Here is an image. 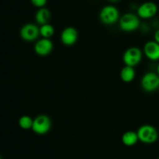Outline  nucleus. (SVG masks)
Returning <instances> with one entry per match:
<instances>
[{
  "instance_id": "nucleus-3",
  "label": "nucleus",
  "mask_w": 159,
  "mask_h": 159,
  "mask_svg": "<svg viewBox=\"0 0 159 159\" xmlns=\"http://www.w3.org/2000/svg\"><path fill=\"white\" fill-rule=\"evenodd\" d=\"M99 20L103 24L114 25L120 20V12L117 8L112 5L103 6L99 12Z\"/></svg>"
},
{
  "instance_id": "nucleus-8",
  "label": "nucleus",
  "mask_w": 159,
  "mask_h": 159,
  "mask_svg": "<svg viewBox=\"0 0 159 159\" xmlns=\"http://www.w3.org/2000/svg\"><path fill=\"white\" fill-rule=\"evenodd\" d=\"M54 49V43L51 39L41 38L37 40L34 47V52L40 57L48 56L52 52Z\"/></svg>"
},
{
  "instance_id": "nucleus-7",
  "label": "nucleus",
  "mask_w": 159,
  "mask_h": 159,
  "mask_svg": "<svg viewBox=\"0 0 159 159\" xmlns=\"http://www.w3.org/2000/svg\"><path fill=\"white\" fill-rule=\"evenodd\" d=\"M20 37L25 41H34L37 40L40 36V27L35 23H26L20 29Z\"/></svg>"
},
{
  "instance_id": "nucleus-19",
  "label": "nucleus",
  "mask_w": 159,
  "mask_h": 159,
  "mask_svg": "<svg viewBox=\"0 0 159 159\" xmlns=\"http://www.w3.org/2000/svg\"><path fill=\"white\" fill-rule=\"evenodd\" d=\"M156 73L159 75V64L158 65V66H157V72Z\"/></svg>"
},
{
  "instance_id": "nucleus-18",
  "label": "nucleus",
  "mask_w": 159,
  "mask_h": 159,
  "mask_svg": "<svg viewBox=\"0 0 159 159\" xmlns=\"http://www.w3.org/2000/svg\"><path fill=\"white\" fill-rule=\"evenodd\" d=\"M154 40L159 43V29L157 30L154 34Z\"/></svg>"
},
{
  "instance_id": "nucleus-6",
  "label": "nucleus",
  "mask_w": 159,
  "mask_h": 159,
  "mask_svg": "<svg viewBox=\"0 0 159 159\" xmlns=\"http://www.w3.org/2000/svg\"><path fill=\"white\" fill-rule=\"evenodd\" d=\"M141 88L147 93H152L159 89V75L153 71L145 73L141 80Z\"/></svg>"
},
{
  "instance_id": "nucleus-17",
  "label": "nucleus",
  "mask_w": 159,
  "mask_h": 159,
  "mask_svg": "<svg viewBox=\"0 0 159 159\" xmlns=\"http://www.w3.org/2000/svg\"><path fill=\"white\" fill-rule=\"evenodd\" d=\"M30 2L34 6L38 7L40 9V8L44 7L45 5L47 4L48 0H30Z\"/></svg>"
},
{
  "instance_id": "nucleus-4",
  "label": "nucleus",
  "mask_w": 159,
  "mask_h": 159,
  "mask_svg": "<svg viewBox=\"0 0 159 159\" xmlns=\"http://www.w3.org/2000/svg\"><path fill=\"white\" fill-rule=\"evenodd\" d=\"M143 52L139 48L130 47L124 51L123 54V61L127 66L134 68L139 65L142 60Z\"/></svg>"
},
{
  "instance_id": "nucleus-2",
  "label": "nucleus",
  "mask_w": 159,
  "mask_h": 159,
  "mask_svg": "<svg viewBox=\"0 0 159 159\" xmlns=\"http://www.w3.org/2000/svg\"><path fill=\"white\" fill-rule=\"evenodd\" d=\"M139 141L146 144H152L158 139V132L154 126L144 124L138 128L137 131Z\"/></svg>"
},
{
  "instance_id": "nucleus-10",
  "label": "nucleus",
  "mask_w": 159,
  "mask_h": 159,
  "mask_svg": "<svg viewBox=\"0 0 159 159\" xmlns=\"http://www.w3.org/2000/svg\"><path fill=\"white\" fill-rule=\"evenodd\" d=\"M61 41L65 46H72L75 44L79 38V33L73 26L65 27L61 33Z\"/></svg>"
},
{
  "instance_id": "nucleus-14",
  "label": "nucleus",
  "mask_w": 159,
  "mask_h": 159,
  "mask_svg": "<svg viewBox=\"0 0 159 159\" xmlns=\"http://www.w3.org/2000/svg\"><path fill=\"white\" fill-rule=\"evenodd\" d=\"M136 76V71L134 68L130 66H125L120 71V79L125 83H130L133 82Z\"/></svg>"
},
{
  "instance_id": "nucleus-13",
  "label": "nucleus",
  "mask_w": 159,
  "mask_h": 159,
  "mask_svg": "<svg viewBox=\"0 0 159 159\" xmlns=\"http://www.w3.org/2000/svg\"><path fill=\"white\" fill-rule=\"evenodd\" d=\"M122 143L127 147H132L139 141L138 133L133 130H128L123 134L121 138Z\"/></svg>"
},
{
  "instance_id": "nucleus-9",
  "label": "nucleus",
  "mask_w": 159,
  "mask_h": 159,
  "mask_svg": "<svg viewBox=\"0 0 159 159\" xmlns=\"http://www.w3.org/2000/svg\"><path fill=\"white\" fill-rule=\"evenodd\" d=\"M158 12V6L153 2H145L140 5L137 10L139 18L147 20L155 16Z\"/></svg>"
},
{
  "instance_id": "nucleus-20",
  "label": "nucleus",
  "mask_w": 159,
  "mask_h": 159,
  "mask_svg": "<svg viewBox=\"0 0 159 159\" xmlns=\"http://www.w3.org/2000/svg\"><path fill=\"white\" fill-rule=\"evenodd\" d=\"M110 1H111V2H116V1H118V0H110Z\"/></svg>"
},
{
  "instance_id": "nucleus-5",
  "label": "nucleus",
  "mask_w": 159,
  "mask_h": 159,
  "mask_svg": "<svg viewBox=\"0 0 159 159\" xmlns=\"http://www.w3.org/2000/svg\"><path fill=\"white\" fill-rule=\"evenodd\" d=\"M51 120L48 115L40 114L34 119V124L31 130L38 135H44L51 130Z\"/></svg>"
},
{
  "instance_id": "nucleus-21",
  "label": "nucleus",
  "mask_w": 159,
  "mask_h": 159,
  "mask_svg": "<svg viewBox=\"0 0 159 159\" xmlns=\"http://www.w3.org/2000/svg\"><path fill=\"white\" fill-rule=\"evenodd\" d=\"M158 159H159V158H158Z\"/></svg>"
},
{
  "instance_id": "nucleus-16",
  "label": "nucleus",
  "mask_w": 159,
  "mask_h": 159,
  "mask_svg": "<svg viewBox=\"0 0 159 159\" xmlns=\"http://www.w3.org/2000/svg\"><path fill=\"white\" fill-rule=\"evenodd\" d=\"M54 34V28L50 23L42 25L40 26V35L42 38L50 39Z\"/></svg>"
},
{
  "instance_id": "nucleus-15",
  "label": "nucleus",
  "mask_w": 159,
  "mask_h": 159,
  "mask_svg": "<svg viewBox=\"0 0 159 159\" xmlns=\"http://www.w3.org/2000/svg\"><path fill=\"white\" fill-rule=\"evenodd\" d=\"M33 124H34V119L28 115H23L20 116L18 120V124L20 128L23 130H30L32 129Z\"/></svg>"
},
{
  "instance_id": "nucleus-1",
  "label": "nucleus",
  "mask_w": 159,
  "mask_h": 159,
  "mask_svg": "<svg viewBox=\"0 0 159 159\" xmlns=\"http://www.w3.org/2000/svg\"><path fill=\"white\" fill-rule=\"evenodd\" d=\"M141 25L139 16L134 13L127 12L120 18V29L124 32L130 33L137 30Z\"/></svg>"
},
{
  "instance_id": "nucleus-12",
  "label": "nucleus",
  "mask_w": 159,
  "mask_h": 159,
  "mask_svg": "<svg viewBox=\"0 0 159 159\" xmlns=\"http://www.w3.org/2000/svg\"><path fill=\"white\" fill-rule=\"evenodd\" d=\"M50 20H51V12L48 8H40L36 12L35 20L37 24L40 26L47 24V23H49Z\"/></svg>"
},
{
  "instance_id": "nucleus-11",
  "label": "nucleus",
  "mask_w": 159,
  "mask_h": 159,
  "mask_svg": "<svg viewBox=\"0 0 159 159\" xmlns=\"http://www.w3.org/2000/svg\"><path fill=\"white\" fill-rule=\"evenodd\" d=\"M143 53L148 59L151 61L159 60V43L155 40L146 42L143 49Z\"/></svg>"
}]
</instances>
